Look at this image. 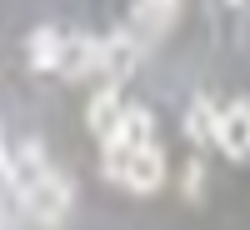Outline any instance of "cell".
I'll return each instance as SVG.
<instances>
[{
  "label": "cell",
  "instance_id": "6da1fadb",
  "mask_svg": "<svg viewBox=\"0 0 250 230\" xmlns=\"http://www.w3.org/2000/svg\"><path fill=\"white\" fill-rule=\"evenodd\" d=\"M105 175L120 180L125 190H135V195H150L165 185V150L150 140V145H140V150H105Z\"/></svg>",
  "mask_w": 250,
  "mask_h": 230
},
{
  "label": "cell",
  "instance_id": "7a4b0ae2",
  "mask_svg": "<svg viewBox=\"0 0 250 230\" xmlns=\"http://www.w3.org/2000/svg\"><path fill=\"white\" fill-rule=\"evenodd\" d=\"M70 200H75L70 180L50 170V175L40 180V185H35V190H30L25 200H20V205H25V215H30V220H40V225H60V220L70 215Z\"/></svg>",
  "mask_w": 250,
  "mask_h": 230
},
{
  "label": "cell",
  "instance_id": "3957f363",
  "mask_svg": "<svg viewBox=\"0 0 250 230\" xmlns=\"http://www.w3.org/2000/svg\"><path fill=\"white\" fill-rule=\"evenodd\" d=\"M215 145H220L230 160H245V155H250V100H230V105H220Z\"/></svg>",
  "mask_w": 250,
  "mask_h": 230
},
{
  "label": "cell",
  "instance_id": "277c9868",
  "mask_svg": "<svg viewBox=\"0 0 250 230\" xmlns=\"http://www.w3.org/2000/svg\"><path fill=\"white\" fill-rule=\"evenodd\" d=\"M140 55H145V45H140V40H135L130 30H115V35H105V40H100V70H105V75L115 80V85L135 75Z\"/></svg>",
  "mask_w": 250,
  "mask_h": 230
},
{
  "label": "cell",
  "instance_id": "5b68a950",
  "mask_svg": "<svg viewBox=\"0 0 250 230\" xmlns=\"http://www.w3.org/2000/svg\"><path fill=\"white\" fill-rule=\"evenodd\" d=\"M45 175H50V170H45V150H40L35 140H25V145H20V150L10 155V175H5V185H10L20 200H25L35 185L45 180Z\"/></svg>",
  "mask_w": 250,
  "mask_h": 230
},
{
  "label": "cell",
  "instance_id": "8992f818",
  "mask_svg": "<svg viewBox=\"0 0 250 230\" xmlns=\"http://www.w3.org/2000/svg\"><path fill=\"white\" fill-rule=\"evenodd\" d=\"M175 20H180V5H175V0H160V5H155V0H140V5H130V35L145 45V40L165 35Z\"/></svg>",
  "mask_w": 250,
  "mask_h": 230
},
{
  "label": "cell",
  "instance_id": "52a82bcc",
  "mask_svg": "<svg viewBox=\"0 0 250 230\" xmlns=\"http://www.w3.org/2000/svg\"><path fill=\"white\" fill-rule=\"evenodd\" d=\"M140 145H150V110L145 105H125L120 110V125H115V135L105 140V150H140Z\"/></svg>",
  "mask_w": 250,
  "mask_h": 230
},
{
  "label": "cell",
  "instance_id": "ba28073f",
  "mask_svg": "<svg viewBox=\"0 0 250 230\" xmlns=\"http://www.w3.org/2000/svg\"><path fill=\"white\" fill-rule=\"evenodd\" d=\"M60 70H65L70 80L95 75L100 70V35H70L65 50H60Z\"/></svg>",
  "mask_w": 250,
  "mask_h": 230
},
{
  "label": "cell",
  "instance_id": "9c48e42d",
  "mask_svg": "<svg viewBox=\"0 0 250 230\" xmlns=\"http://www.w3.org/2000/svg\"><path fill=\"white\" fill-rule=\"evenodd\" d=\"M120 90L115 85H105V90H95L90 95V105H85V125H90V130L100 135V140H110L115 135V125H120Z\"/></svg>",
  "mask_w": 250,
  "mask_h": 230
},
{
  "label": "cell",
  "instance_id": "30bf717a",
  "mask_svg": "<svg viewBox=\"0 0 250 230\" xmlns=\"http://www.w3.org/2000/svg\"><path fill=\"white\" fill-rule=\"evenodd\" d=\"M25 50H30V70H60V50H65V35H60V30H50V25H40V30H30Z\"/></svg>",
  "mask_w": 250,
  "mask_h": 230
},
{
  "label": "cell",
  "instance_id": "8fae6325",
  "mask_svg": "<svg viewBox=\"0 0 250 230\" xmlns=\"http://www.w3.org/2000/svg\"><path fill=\"white\" fill-rule=\"evenodd\" d=\"M215 125H220V110L210 105V100H190V110H185V135H190L195 145H215Z\"/></svg>",
  "mask_w": 250,
  "mask_h": 230
},
{
  "label": "cell",
  "instance_id": "7c38bea8",
  "mask_svg": "<svg viewBox=\"0 0 250 230\" xmlns=\"http://www.w3.org/2000/svg\"><path fill=\"white\" fill-rule=\"evenodd\" d=\"M185 170H190V175H185V195H200L205 190V165L195 160V165H185Z\"/></svg>",
  "mask_w": 250,
  "mask_h": 230
},
{
  "label": "cell",
  "instance_id": "4fadbf2b",
  "mask_svg": "<svg viewBox=\"0 0 250 230\" xmlns=\"http://www.w3.org/2000/svg\"><path fill=\"white\" fill-rule=\"evenodd\" d=\"M10 175V150H5V140H0V180Z\"/></svg>",
  "mask_w": 250,
  "mask_h": 230
}]
</instances>
